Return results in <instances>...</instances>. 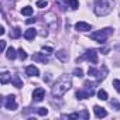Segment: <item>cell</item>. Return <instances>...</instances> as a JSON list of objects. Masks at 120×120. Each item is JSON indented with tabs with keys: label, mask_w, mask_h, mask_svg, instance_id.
<instances>
[{
	"label": "cell",
	"mask_w": 120,
	"mask_h": 120,
	"mask_svg": "<svg viewBox=\"0 0 120 120\" xmlns=\"http://www.w3.org/2000/svg\"><path fill=\"white\" fill-rule=\"evenodd\" d=\"M71 85H72L71 78H68V76H62V78H59V79L56 81V83L52 86V95H54V96H56V98L64 96V95H65V92L71 89Z\"/></svg>",
	"instance_id": "6da1fadb"
},
{
	"label": "cell",
	"mask_w": 120,
	"mask_h": 120,
	"mask_svg": "<svg viewBox=\"0 0 120 120\" xmlns=\"http://www.w3.org/2000/svg\"><path fill=\"white\" fill-rule=\"evenodd\" d=\"M112 7H113V0H96L93 10L96 16H106L112 11Z\"/></svg>",
	"instance_id": "7a4b0ae2"
},
{
	"label": "cell",
	"mask_w": 120,
	"mask_h": 120,
	"mask_svg": "<svg viewBox=\"0 0 120 120\" xmlns=\"http://www.w3.org/2000/svg\"><path fill=\"white\" fill-rule=\"evenodd\" d=\"M113 34V28H103V30H99V31H95V33H92L90 34V38L93 40V41H96V42H100V44H103V42H106V40L110 37Z\"/></svg>",
	"instance_id": "3957f363"
},
{
	"label": "cell",
	"mask_w": 120,
	"mask_h": 120,
	"mask_svg": "<svg viewBox=\"0 0 120 120\" xmlns=\"http://www.w3.org/2000/svg\"><path fill=\"white\" fill-rule=\"evenodd\" d=\"M82 59H88L90 64H98V51L96 49H88L83 56H81V58L76 59V62L79 64Z\"/></svg>",
	"instance_id": "277c9868"
},
{
	"label": "cell",
	"mask_w": 120,
	"mask_h": 120,
	"mask_svg": "<svg viewBox=\"0 0 120 120\" xmlns=\"http://www.w3.org/2000/svg\"><path fill=\"white\" fill-rule=\"evenodd\" d=\"M4 106H6V109H9V110H16V109H17L16 96H13V95L7 96V98H6V100H4Z\"/></svg>",
	"instance_id": "5b68a950"
},
{
	"label": "cell",
	"mask_w": 120,
	"mask_h": 120,
	"mask_svg": "<svg viewBox=\"0 0 120 120\" xmlns=\"http://www.w3.org/2000/svg\"><path fill=\"white\" fill-rule=\"evenodd\" d=\"M44 98H45V90H44L42 88H37V89L33 92V99H34V102H41Z\"/></svg>",
	"instance_id": "8992f818"
},
{
	"label": "cell",
	"mask_w": 120,
	"mask_h": 120,
	"mask_svg": "<svg viewBox=\"0 0 120 120\" xmlns=\"http://www.w3.org/2000/svg\"><path fill=\"white\" fill-rule=\"evenodd\" d=\"M75 30H76V31H82V33L89 31V30H90V24H88V23H85V21H79V23L75 24Z\"/></svg>",
	"instance_id": "52a82bcc"
},
{
	"label": "cell",
	"mask_w": 120,
	"mask_h": 120,
	"mask_svg": "<svg viewBox=\"0 0 120 120\" xmlns=\"http://www.w3.org/2000/svg\"><path fill=\"white\" fill-rule=\"evenodd\" d=\"M93 93H95V92H93V90H89V89H86V90H78V92H76V98H78V99H88V98H90Z\"/></svg>",
	"instance_id": "ba28073f"
},
{
	"label": "cell",
	"mask_w": 120,
	"mask_h": 120,
	"mask_svg": "<svg viewBox=\"0 0 120 120\" xmlns=\"http://www.w3.org/2000/svg\"><path fill=\"white\" fill-rule=\"evenodd\" d=\"M33 59L37 61V62H41V64H48V58L44 54H41V52H35L33 55Z\"/></svg>",
	"instance_id": "9c48e42d"
},
{
	"label": "cell",
	"mask_w": 120,
	"mask_h": 120,
	"mask_svg": "<svg viewBox=\"0 0 120 120\" xmlns=\"http://www.w3.org/2000/svg\"><path fill=\"white\" fill-rule=\"evenodd\" d=\"M93 112H95L96 117H99V119H102V117H106V116H107V112H106L103 107H100V106H95V107H93Z\"/></svg>",
	"instance_id": "30bf717a"
},
{
	"label": "cell",
	"mask_w": 120,
	"mask_h": 120,
	"mask_svg": "<svg viewBox=\"0 0 120 120\" xmlns=\"http://www.w3.org/2000/svg\"><path fill=\"white\" fill-rule=\"evenodd\" d=\"M26 74H27L28 76H38L40 71H38V68H35L34 65H30V67L26 68Z\"/></svg>",
	"instance_id": "8fae6325"
},
{
	"label": "cell",
	"mask_w": 120,
	"mask_h": 120,
	"mask_svg": "<svg viewBox=\"0 0 120 120\" xmlns=\"http://www.w3.org/2000/svg\"><path fill=\"white\" fill-rule=\"evenodd\" d=\"M35 35H37V31H35L34 28H28V30L24 33V38L28 40V41H30V40H34Z\"/></svg>",
	"instance_id": "7c38bea8"
},
{
	"label": "cell",
	"mask_w": 120,
	"mask_h": 120,
	"mask_svg": "<svg viewBox=\"0 0 120 120\" xmlns=\"http://www.w3.org/2000/svg\"><path fill=\"white\" fill-rule=\"evenodd\" d=\"M0 82H2V85H7L9 82H11V75L9 72H3L2 78H0Z\"/></svg>",
	"instance_id": "4fadbf2b"
},
{
	"label": "cell",
	"mask_w": 120,
	"mask_h": 120,
	"mask_svg": "<svg viewBox=\"0 0 120 120\" xmlns=\"http://www.w3.org/2000/svg\"><path fill=\"white\" fill-rule=\"evenodd\" d=\"M11 83H13L16 88H21V86H23V82H21V79L19 78V75H13V76H11Z\"/></svg>",
	"instance_id": "5bb4252c"
},
{
	"label": "cell",
	"mask_w": 120,
	"mask_h": 120,
	"mask_svg": "<svg viewBox=\"0 0 120 120\" xmlns=\"http://www.w3.org/2000/svg\"><path fill=\"white\" fill-rule=\"evenodd\" d=\"M16 55H17V52H16V49H14L13 47L7 48V51H6V56H7L9 59H14V58H16Z\"/></svg>",
	"instance_id": "9a60e30c"
},
{
	"label": "cell",
	"mask_w": 120,
	"mask_h": 120,
	"mask_svg": "<svg viewBox=\"0 0 120 120\" xmlns=\"http://www.w3.org/2000/svg\"><path fill=\"white\" fill-rule=\"evenodd\" d=\"M56 58H58V59H61V61L64 62V61H67V59H68V52H65L64 49L58 51V52H56Z\"/></svg>",
	"instance_id": "2e32d148"
},
{
	"label": "cell",
	"mask_w": 120,
	"mask_h": 120,
	"mask_svg": "<svg viewBox=\"0 0 120 120\" xmlns=\"http://www.w3.org/2000/svg\"><path fill=\"white\" fill-rule=\"evenodd\" d=\"M20 35H21V28H20V27H16V28L10 33V37H11V38H14V40L20 38Z\"/></svg>",
	"instance_id": "e0dca14e"
},
{
	"label": "cell",
	"mask_w": 120,
	"mask_h": 120,
	"mask_svg": "<svg viewBox=\"0 0 120 120\" xmlns=\"http://www.w3.org/2000/svg\"><path fill=\"white\" fill-rule=\"evenodd\" d=\"M21 14H23V16H31V14H33V7H30V6L23 7V9H21Z\"/></svg>",
	"instance_id": "ac0fdd59"
},
{
	"label": "cell",
	"mask_w": 120,
	"mask_h": 120,
	"mask_svg": "<svg viewBox=\"0 0 120 120\" xmlns=\"http://www.w3.org/2000/svg\"><path fill=\"white\" fill-rule=\"evenodd\" d=\"M68 6L72 9V10H76L79 7V2L78 0H68Z\"/></svg>",
	"instance_id": "d6986e66"
},
{
	"label": "cell",
	"mask_w": 120,
	"mask_h": 120,
	"mask_svg": "<svg viewBox=\"0 0 120 120\" xmlns=\"http://www.w3.org/2000/svg\"><path fill=\"white\" fill-rule=\"evenodd\" d=\"M56 4L61 7V10H65L68 7V0H56Z\"/></svg>",
	"instance_id": "ffe728a7"
},
{
	"label": "cell",
	"mask_w": 120,
	"mask_h": 120,
	"mask_svg": "<svg viewBox=\"0 0 120 120\" xmlns=\"http://www.w3.org/2000/svg\"><path fill=\"white\" fill-rule=\"evenodd\" d=\"M98 98H99L100 100H107V93H106V90L100 89V90L98 92Z\"/></svg>",
	"instance_id": "44dd1931"
},
{
	"label": "cell",
	"mask_w": 120,
	"mask_h": 120,
	"mask_svg": "<svg viewBox=\"0 0 120 120\" xmlns=\"http://www.w3.org/2000/svg\"><path fill=\"white\" fill-rule=\"evenodd\" d=\"M19 56H20V59H21V61H24V59H27V54H26V51L23 49V48H20L19 51Z\"/></svg>",
	"instance_id": "7402d4cb"
},
{
	"label": "cell",
	"mask_w": 120,
	"mask_h": 120,
	"mask_svg": "<svg viewBox=\"0 0 120 120\" xmlns=\"http://www.w3.org/2000/svg\"><path fill=\"white\" fill-rule=\"evenodd\" d=\"M48 6V2L47 0H38L37 2V7H40V9H44V7H47Z\"/></svg>",
	"instance_id": "603a6c76"
},
{
	"label": "cell",
	"mask_w": 120,
	"mask_h": 120,
	"mask_svg": "<svg viewBox=\"0 0 120 120\" xmlns=\"http://www.w3.org/2000/svg\"><path fill=\"white\" fill-rule=\"evenodd\" d=\"M74 75H75V76H78V78H82V76H83V71H82L81 68H75Z\"/></svg>",
	"instance_id": "cb8c5ba5"
},
{
	"label": "cell",
	"mask_w": 120,
	"mask_h": 120,
	"mask_svg": "<svg viewBox=\"0 0 120 120\" xmlns=\"http://www.w3.org/2000/svg\"><path fill=\"white\" fill-rule=\"evenodd\" d=\"M110 105H112V106H113V107H114L116 110H120V103H119V102H117L116 99H113V100L110 102Z\"/></svg>",
	"instance_id": "d4e9b609"
},
{
	"label": "cell",
	"mask_w": 120,
	"mask_h": 120,
	"mask_svg": "<svg viewBox=\"0 0 120 120\" xmlns=\"http://www.w3.org/2000/svg\"><path fill=\"white\" fill-rule=\"evenodd\" d=\"M113 86H114L116 90L120 93V79H114V81H113Z\"/></svg>",
	"instance_id": "484cf974"
},
{
	"label": "cell",
	"mask_w": 120,
	"mask_h": 120,
	"mask_svg": "<svg viewBox=\"0 0 120 120\" xmlns=\"http://www.w3.org/2000/svg\"><path fill=\"white\" fill-rule=\"evenodd\" d=\"M47 113H48V109H45V107H40L38 109V114L40 116H47Z\"/></svg>",
	"instance_id": "4316f807"
},
{
	"label": "cell",
	"mask_w": 120,
	"mask_h": 120,
	"mask_svg": "<svg viewBox=\"0 0 120 120\" xmlns=\"http://www.w3.org/2000/svg\"><path fill=\"white\" fill-rule=\"evenodd\" d=\"M0 49H2V52H4V49H6V41L4 40L0 41Z\"/></svg>",
	"instance_id": "83f0119b"
},
{
	"label": "cell",
	"mask_w": 120,
	"mask_h": 120,
	"mask_svg": "<svg viewBox=\"0 0 120 120\" xmlns=\"http://www.w3.org/2000/svg\"><path fill=\"white\" fill-rule=\"evenodd\" d=\"M42 51H44L45 54H51V52H52L54 49H52L51 47H42Z\"/></svg>",
	"instance_id": "f1b7e54d"
},
{
	"label": "cell",
	"mask_w": 120,
	"mask_h": 120,
	"mask_svg": "<svg viewBox=\"0 0 120 120\" xmlns=\"http://www.w3.org/2000/svg\"><path fill=\"white\" fill-rule=\"evenodd\" d=\"M26 23H27V24H33V23H35V19H28Z\"/></svg>",
	"instance_id": "f546056e"
},
{
	"label": "cell",
	"mask_w": 120,
	"mask_h": 120,
	"mask_svg": "<svg viewBox=\"0 0 120 120\" xmlns=\"http://www.w3.org/2000/svg\"><path fill=\"white\" fill-rule=\"evenodd\" d=\"M6 33V30H4V27H0V35H3Z\"/></svg>",
	"instance_id": "4dcf8cb0"
}]
</instances>
